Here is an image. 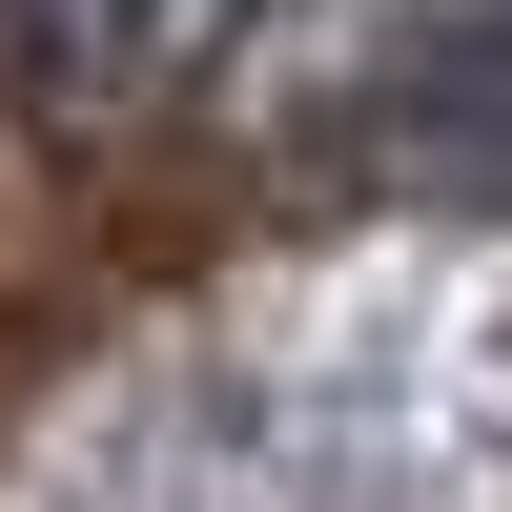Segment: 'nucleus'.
Masks as SVG:
<instances>
[{
    "mask_svg": "<svg viewBox=\"0 0 512 512\" xmlns=\"http://www.w3.org/2000/svg\"><path fill=\"white\" fill-rule=\"evenodd\" d=\"M41 62L82 103H246V82H308V0H41Z\"/></svg>",
    "mask_w": 512,
    "mask_h": 512,
    "instance_id": "2",
    "label": "nucleus"
},
{
    "mask_svg": "<svg viewBox=\"0 0 512 512\" xmlns=\"http://www.w3.org/2000/svg\"><path fill=\"white\" fill-rule=\"evenodd\" d=\"M349 103H369V123H349L369 185H410V205H512V0H492V21L390 41Z\"/></svg>",
    "mask_w": 512,
    "mask_h": 512,
    "instance_id": "1",
    "label": "nucleus"
}]
</instances>
